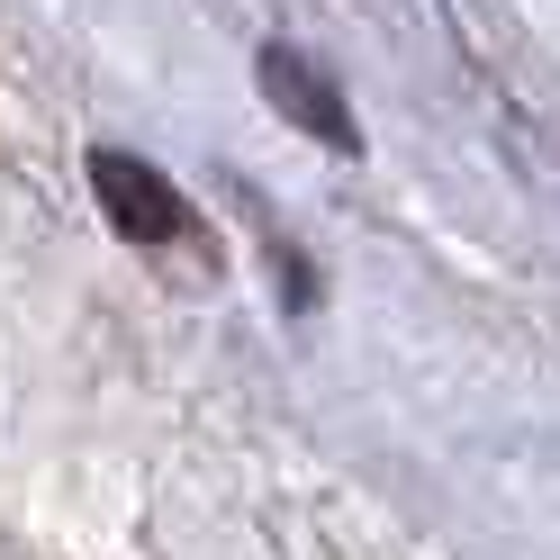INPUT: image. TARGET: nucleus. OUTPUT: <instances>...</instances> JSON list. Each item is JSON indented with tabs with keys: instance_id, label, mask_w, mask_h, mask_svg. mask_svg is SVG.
<instances>
[{
	"instance_id": "f257e3e1",
	"label": "nucleus",
	"mask_w": 560,
	"mask_h": 560,
	"mask_svg": "<svg viewBox=\"0 0 560 560\" xmlns=\"http://www.w3.org/2000/svg\"><path fill=\"white\" fill-rule=\"evenodd\" d=\"M91 190H100V208H109V226L127 244H190L199 235L182 190H172L154 163H136V154H91Z\"/></svg>"
}]
</instances>
